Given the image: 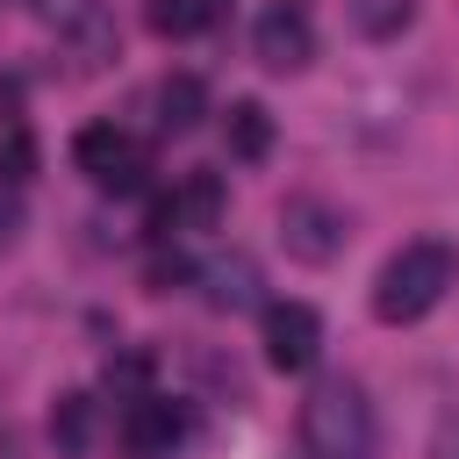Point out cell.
I'll return each instance as SVG.
<instances>
[{"label":"cell","mask_w":459,"mask_h":459,"mask_svg":"<svg viewBox=\"0 0 459 459\" xmlns=\"http://www.w3.org/2000/svg\"><path fill=\"white\" fill-rule=\"evenodd\" d=\"M165 201H172V230H215L222 222V179L215 172H186Z\"/></svg>","instance_id":"obj_9"},{"label":"cell","mask_w":459,"mask_h":459,"mask_svg":"<svg viewBox=\"0 0 459 459\" xmlns=\"http://www.w3.org/2000/svg\"><path fill=\"white\" fill-rule=\"evenodd\" d=\"M222 7H230V0H158V7H151V29H158V36H194V29H208Z\"/></svg>","instance_id":"obj_14"},{"label":"cell","mask_w":459,"mask_h":459,"mask_svg":"<svg viewBox=\"0 0 459 459\" xmlns=\"http://www.w3.org/2000/svg\"><path fill=\"white\" fill-rule=\"evenodd\" d=\"M50 437H57L65 459H79V452L93 445V394H57V409H50Z\"/></svg>","instance_id":"obj_11"},{"label":"cell","mask_w":459,"mask_h":459,"mask_svg":"<svg viewBox=\"0 0 459 459\" xmlns=\"http://www.w3.org/2000/svg\"><path fill=\"white\" fill-rule=\"evenodd\" d=\"M172 280H194V265H186V258H158V265H151V287L165 294Z\"/></svg>","instance_id":"obj_16"},{"label":"cell","mask_w":459,"mask_h":459,"mask_svg":"<svg viewBox=\"0 0 459 459\" xmlns=\"http://www.w3.org/2000/svg\"><path fill=\"white\" fill-rule=\"evenodd\" d=\"M409 22H416V0H351V29L366 43H394Z\"/></svg>","instance_id":"obj_12"},{"label":"cell","mask_w":459,"mask_h":459,"mask_svg":"<svg viewBox=\"0 0 459 459\" xmlns=\"http://www.w3.org/2000/svg\"><path fill=\"white\" fill-rule=\"evenodd\" d=\"M430 452H437V459H459V416L437 423V445H430Z\"/></svg>","instance_id":"obj_17"},{"label":"cell","mask_w":459,"mask_h":459,"mask_svg":"<svg viewBox=\"0 0 459 459\" xmlns=\"http://www.w3.org/2000/svg\"><path fill=\"white\" fill-rule=\"evenodd\" d=\"M323 351V316L308 301H273L265 308V366L273 373H308Z\"/></svg>","instance_id":"obj_6"},{"label":"cell","mask_w":459,"mask_h":459,"mask_svg":"<svg viewBox=\"0 0 459 459\" xmlns=\"http://www.w3.org/2000/svg\"><path fill=\"white\" fill-rule=\"evenodd\" d=\"M452 287H459V244L452 237H416L373 273V316L380 323H423Z\"/></svg>","instance_id":"obj_1"},{"label":"cell","mask_w":459,"mask_h":459,"mask_svg":"<svg viewBox=\"0 0 459 459\" xmlns=\"http://www.w3.org/2000/svg\"><path fill=\"white\" fill-rule=\"evenodd\" d=\"M373 445H380V423H373L366 387L344 373L316 380L301 402V452L308 459H373Z\"/></svg>","instance_id":"obj_2"},{"label":"cell","mask_w":459,"mask_h":459,"mask_svg":"<svg viewBox=\"0 0 459 459\" xmlns=\"http://www.w3.org/2000/svg\"><path fill=\"white\" fill-rule=\"evenodd\" d=\"M251 50L265 72H301L316 57V14L308 0H265L258 22H251Z\"/></svg>","instance_id":"obj_4"},{"label":"cell","mask_w":459,"mask_h":459,"mask_svg":"<svg viewBox=\"0 0 459 459\" xmlns=\"http://www.w3.org/2000/svg\"><path fill=\"white\" fill-rule=\"evenodd\" d=\"M201 280H208V301H215V308H251V301H258V273H251V258H215Z\"/></svg>","instance_id":"obj_10"},{"label":"cell","mask_w":459,"mask_h":459,"mask_svg":"<svg viewBox=\"0 0 459 459\" xmlns=\"http://www.w3.org/2000/svg\"><path fill=\"white\" fill-rule=\"evenodd\" d=\"M230 151L237 158H265L273 151V115L258 100H230Z\"/></svg>","instance_id":"obj_13"},{"label":"cell","mask_w":459,"mask_h":459,"mask_svg":"<svg viewBox=\"0 0 459 459\" xmlns=\"http://www.w3.org/2000/svg\"><path fill=\"white\" fill-rule=\"evenodd\" d=\"M14 230H22V194H14V179H0V251L14 244Z\"/></svg>","instance_id":"obj_15"},{"label":"cell","mask_w":459,"mask_h":459,"mask_svg":"<svg viewBox=\"0 0 459 459\" xmlns=\"http://www.w3.org/2000/svg\"><path fill=\"white\" fill-rule=\"evenodd\" d=\"M115 437H122V452H129V459H172V452H179V437H186V416H179L165 394H129V402H122Z\"/></svg>","instance_id":"obj_7"},{"label":"cell","mask_w":459,"mask_h":459,"mask_svg":"<svg viewBox=\"0 0 459 459\" xmlns=\"http://www.w3.org/2000/svg\"><path fill=\"white\" fill-rule=\"evenodd\" d=\"M151 108H158V129H165V136H186V129H201V115H208V86H201L194 72H165L158 93H151Z\"/></svg>","instance_id":"obj_8"},{"label":"cell","mask_w":459,"mask_h":459,"mask_svg":"<svg viewBox=\"0 0 459 459\" xmlns=\"http://www.w3.org/2000/svg\"><path fill=\"white\" fill-rule=\"evenodd\" d=\"M72 165L93 179V186H108V194H136L143 186V143L129 136V129H115V122H86L79 136H72Z\"/></svg>","instance_id":"obj_3"},{"label":"cell","mask_w":459,"mask_h":459,"mask_svg":"<svg viewBox=\"0 0 459 459\" xmlns=\"http://www.w3.org/2000/svg\"><path fill=\"white\" fill-rule=\"evenodd\" d=\"M344 208L337 201H323V194H294L287 208H280V244H287V258H301V265H330L337 251H344Z\"/></svg>","instance_id":"obj_5"}]
</instances>
